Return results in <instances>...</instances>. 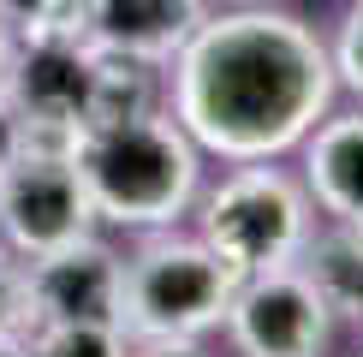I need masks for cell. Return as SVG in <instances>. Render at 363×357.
<instances>
[{
	"mask_svg": "<svg viewBox=\"0 0 363 357\" xmlns=\"http://www.w3.org/2000/svg\"><path fill=\"white\" fill-rule=\"evenodd\" d=\"M167 66V113L220 161L292 155L340 89L315 24L280 6L208 12Z\"/></svg>",
	"mask_w": 363,
	"mask_h": 357,
	"instance_id": "1",
	"label": "cell"
},
{
	"mask_svg": "<svg viewBox=\"0 0 363 357\" xmlns=\"http://www.w3.org/2000/svg\"><path fill=\"white\" fill-rule=\"evenodd\" d=\"M72 161L96 203V220L125 232L179 227L203 191V149L167 108H149L119 125H89L72 143Z\"/></svg>",
	"mask_w": 363,
	"mask_h": 357,
	"instance_id": "2",
	"label": "cell"
},
{
	"mask_svg": "<svg viewBox=\"0 0 363 357\" xmlns=\"http://www.w3.org/2000/svg\"><path fill=\"white\" fill-rule=\"evenodd\" d=\"M191 208H196V238L238 280L298 262L315 232V203L304 178L280 173L274 161H233V173L215 191H196Z\"/></svg>",
	"mask_w": 363,
	"mask_h": 357,
	"instance_id": "3",
	"label": "cell"
},
{
	"mask_svg": "<svg viewBox=\"0 0 363 357\" xmlns=\"http://www.w3.org/2000/svg\"><path fill=\"white\" fill-rule=\"evenodd\" d=\"M238 292V274L203 238L149 232L138 256H125L119 286V327L125 339H203L226 322V304Z\"/></svg>",
	"mask_w": 363,
	"mask_h": 357,
	"instance_id": "4",
	"label": "cell"
},
{
	"mask_svg": "<svg viewBox=\"0 0 363 357\" xmlns=\"http://www.w3.org/2000/svg\"><path fill=\"white\" fill-rule=\"evenodd\" d=\"M96 203L84 191V173L72 161V149H42V143H18L0 161V238L18 256H48V250L89 238Z\"/></svg>",
	"mask_w": 363,
	"mask_h": 357,
	"instance_id": "5",
	"label": "cell"
},
{
	"mask_svg": "<svg viewBox=\"0 0 363 357\" xmlns=\"http://www.w3.org/2000/svg\"><path fill=\"white\" fill-rule=\"evenodd\" d=\"M0 108H6L18 143L72 149L89 125V48L18 36L6 72H0Z\"/></svg>",
	"mask_w": 363,
	"mask_h": 357,
	"instance_id": "6",
	"label": "cell"
},
{
	"mask_svg": "<svg viewBox=\"0 0 363 357\" xmlns=\"http://www.w3.org/2000/svg\"><path fill=\"white\" fill-rule=\"evenodd\" d=\"M334 310L304 274V262H280L245 274L226 304V334L245 357H328L334 346Z\"/></svg>",
	"mask_w": 363,
	"mask_h": 357,
	"instance_id": "7",
	"label": "cell"
},
{
	"mask_svg": "<svg viewBox=\"0 0 363 357\" xmlns=\"http://www.w3.org/2000/svg\"><path fill=\"white\" fill-rule=\"evenodd\" d=\"M30 304L36 322H113L119 327V286H125V256L101 232L72 238V244L30 256Z\"/></svg>",
	"mask_w": 363,
	"mask_h": 357,
	"instance_id": "8",
	"label": "cell"
},
{
	"mask_svg": "<svg viewBox=\"0 0 363 357\" xmlns=\"http://www.w3.org/2000/svg\"><path fill=\"white\" fill-rule=\"evenodd\" d=\"M298 149H304V191H310L315 215H328V220L363 215V108L322 113Z\"/></svg>",
	"mask_w": 363,
	"mask_h": 357,
	"instance_id": "9",
	"label": "cell"
},
{
	"mask_svg": "<svg viewBox=\"0 0 363 357\" xmlns=\"http://www.w3.org/2000/svg\"><path fill=\"white\" fill-rule=\"evenodd\" d=\"M203 18H208V0H101L96 42L119 54H138L149 66H167L196 36Z\"/></svg>",
	"mask_w": 363,
	"mask_h": 357,
	"instance_id": "10",
	"label": "cell"
},
{
	"mask_svg": "<svg viewBox=\"0 0 363 357\" xmlns=\"http://www.w3.org/2000/svg\"><path fill=\"white\" fill-rule=\"evenodd\" d=\"M149 108H161V66L96 42L89 48V125H119V119H138Z\"/></svg>",
	"mask_w": 363,
	"mask_h": 357,
	"instance_id": "11",
	"label": "cell"
},
{
	"mask_svg": "<svg viewBox=\"0 0 363 357\" xmlns=\"http://www.w3.org/2000/svg\"><path fill=\"white\" fill-rule=\"evenodd\" d=\"M304 274L315 280V292L328 298V310L334 316H363V250H357V238L340 227H328V232H310V244H304Z\"/></svg>",
	"mask_w": 363,
	"mask_h": 357,
	"instance_id": "12",
	"label": "cell"
},
{
	"mask_svg": "<svg viewBox=\"0 0 363 357\" xmlns=\"http://www.w3.org/2000/svg\"><path fill=\"white\" fill-rule=\"evenodd\" d=\"M30 357H125L131 339L113 322H36L24 334Z\"/></svg>",
	"mask_w": 363,
	"mask_h": 357,
	"instance_id": "13",
	"label": "cell"
},
{
	"mask_svg": "<svg viewBox=\"0 0 363 357\" xmlns=\"http://www.w3.org/2000/svg\"><path fill=\"white\" fill-rule=\"evenodd\" d=\"M96 18H101V0H42L18 24V36L66 42V48H96Z\"/></svg>",
	"mask_w": 363,
	"mask_h": 357,
	"instance_id": "14",
	"label": "cell"
},
{
	"mask_svg": "<svg viewBox=\"0 0 363 357\" xmlns=\"http://www.w3.org/2000/svg\"><path fill=\"white\" fill-rule=\"evenodd\" d=\"M36 327V304H30V268L0 256V339H24Z\"/></svg>",
	"mask_w": 363,
	"mask_h": 357,
	"instance_id": "15",
	"label": "cell"
},
{
	"mask_svg": "<svg viewBox=\"0 0 363 357\" xmlns=\"http://www.w3.org/2000/svg\"><path fill=\"white\" fill-rule=\"evenodd\" d=\"M328 54H334V78L363 96V0H352V6H345L340 36H334V48H328Z\"/></svg>",
	"mask_w": 363,
	"mask_h": 357,
	"instance_id": "16",
	"label": "cell"
},
{
	"mask_svg": "<svg viewBox=\"0 0 363 357\" xmlns=\"http://www.w3.org/2000/svg\"><path fill=\"white\" fill-rule=\"evenodd\" d=\"M125 357H208L203 339H131Z\"/></svg>",
	"mask_w": 363,
	"mask_h": 357,
	"instance_id": "17",
	"label": "cell"
},
{
	"mask_svg": "<svg viewBox=\"0 0 363 357\" xmlns=\"http://www.w3.org/2000/svg\"><path fill=\"white\" fill-rule=\"evenodd\" d=\"M36 6H42V0H0V18H6L12 30H18V24H24L30 12H36Z\"/></svg>",
	"mask_w": 363,
	"mask_h": 357,
	"instance_id": "18",
	"label": "cell"
},
{
	"mask_svg": "<svg viewBox=\"0 0 363 357\" xmlns=\"http://www.w3.org/2000/svg\"><path fill=\"white\" fill-rule=\"evenodd\" d=\"M18 149V131H12V119H6V108H0V161Z\"/></svg>",
	"mask_w": 363,
	"mask_h": 357,
	"instance_id": "19",
	"label": "cell"
},
{
	"mask_svg": "<svg viewBox=\"0 0 363 357\" xmlns=\"http://www.w3.org/2000/svg\"><path fill=\"white\" fill-rule=\"evenodd\" d=\"M12 42H18V30L0 18V72H6V60H12Z\"/></svg>",
	"mask_w": 363,
	"mask_h": 357,
	"instance_id": "20",
	"label": "cell"
},
{
	"mask_svg": "<svg viewBox=\"0 0 363 357\" xmlns=\"http://www.w3.org/2000/svg\"><path fill=\"white\" fill-rule=\"evenodd\" d=\"M0 357H30V351H24V339H0Z\"/></svg>",
	"mask_w": 363,
	"mask_h": 357,
	"instance_id": "21",
	"label": "cell"
},
{
	"mask_svg": "<svg viewBox=\"0 0 363 357\" xmlns=\"http://www.w3.org/2000/svg\"><path fill=\"white\" fill-rule=\"evenodd\" d=\"M340 227L352 232V238H357V250H363V215H352V220H340Z\"/></svg>",
	"mask_w": 363,
	"mask_h": 357,
	"instance_id": "22",
	"label": "cell"
},
{
	"mask_svg": "<svg viewBox=\"0 0 363 357\" xmlns=\"http://www.w3.org/2000/svg\"><path fill=\"white\" fill-rule=\"evenodd\" d=\"M0 256H6V238H0Z\"/></svg>",
	"mask_w": 363,
	"mask_h": 357,
	"instance_id": "23",
	"label": "cell"
},
{
	"mask_svg": "<svg viewBox=\"0 0 363 357\" xmlns=\"http://www.w3.org/2000/svg\"><path fill=\"white\" fill-rule=\"evenodd\" d=\"M357 322H363V316H357Z\"/></svg>",
	"mask_w": 363,
	"mask_h": 357,
	"instance_id": "24",
	"label": "cell"
},
{
	"mask_svg": "<svg viewBox=\"0 0 363 357\" xmlns=\"http://www.w3.org/2000/svg\"><path fill=\"white\" fill-rule=\"evenodd\" d=\"M357 357H363V351H357Z\"/></svg>",
	"mask_w": 363,
	"mask_h": 357,
	"instance_id": "25",
	"label": "cell"
}]
</instances>
